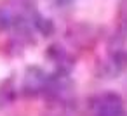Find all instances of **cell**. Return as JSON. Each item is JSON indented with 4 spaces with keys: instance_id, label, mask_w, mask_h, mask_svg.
I'll return each instance as SVG.
<instances>
[{
    "instance_id": "6da1fadb",
    "label": "cell",
    "mask_w": 127,
    "mask_h": 116,
    "mask_svg": "<svg viewBox=\"0 0 127 116\" xmlns=\"http://www.w3.org/2000/svg\"><path fill=\"white\" fill-rule=\"evenodd\" d=\"M122 113V104L120 99L115 95H106L101 99L97 106V114L99 116H118Z\"/></svg>"
}]
</instances>
